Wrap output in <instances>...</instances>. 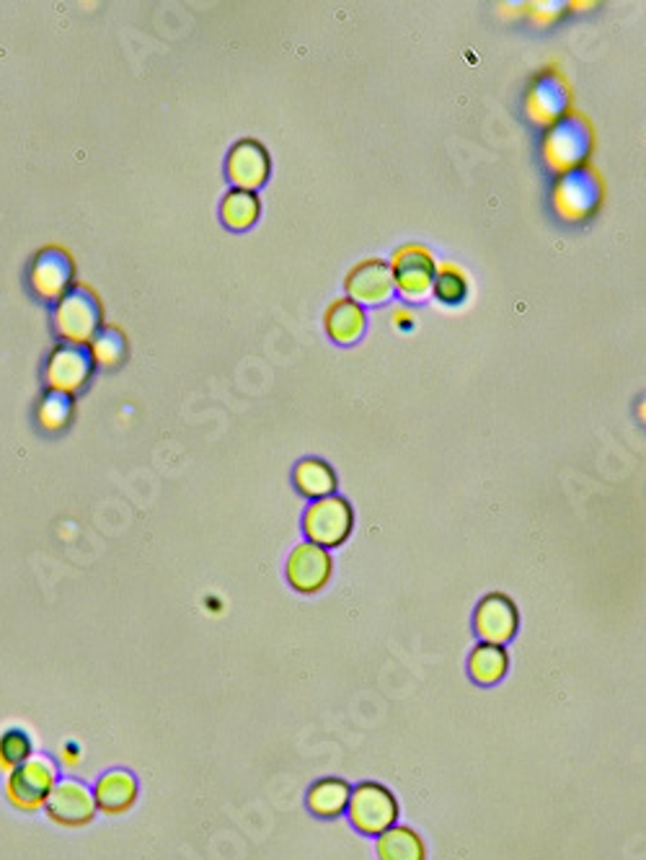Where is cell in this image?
<instances>
[{"label":"cell","instance_id":"cell-16","mask_svg":"<svg viewBox=\"0 0 646 860\" xmlns=\"http://www.w3.org/2000/svg\"><path fill=\"white\" fill-rule=\"evenodd\" d=\"M96 809L119 817V814L130 811L138 802V778L130 771H109L101 775L94 788Z\"/></svg>","mask_w":646,"mask_h":860},{"label":"cell","instance_id":"cell-27","mask_svg":"<svg viewBox=\"0 0 646 860\" xmlns=\"http://www.w3.org/2000/svg\"><path fill=\"white\" fill-rule=\"evenodd\" d=\"M63 760L67 762V765H75V762H78L80 757H75V750H73V746H63Z\"/></svg>","mask_w":646,"mask_h":860},{"label":"cell","instance_id":"cell-5","mask_svg":"<svg viewBox=\"0 0 646 860\" xmlns=\"http://www.w3.org/2000/svg\"><path fill=\"white\" fill-rule=\"evenodd\" d=\"M352 525H355V515H352L349 502L334 494L315 499L303 517L308 542L319 548L342 546L349 538Z\"/></svg>","mask_w":646,"mask_h":860},{"label":"cell","instance_id":"cell-11","mask_svg":"<svg viewBox=\"0 0 646 860\" xmlns=\"http://www.w3.org/2000/svg\"><path fill=\"white\" fill-rule=\"evenodd\" d=\"M517 628H520V615H517L515 602L507 594L494 592L481 600L476 610V633L481 644L505 646L515 638Z\"/></svg>","mask_w":646,"mask_h":860},{"label":"cell","instance_id":"cell-23","mask_svg":"<svg viewBox=\"0 0 646 860\" xmlns=\"http://www.w3.org/2000/svg\"><path fill=\"white\" fill-rule=\"evenodd\" d=\"M88 354H91L94 365L117 367L119 362L125 359V354H127V342H125L122 331H119V329H101L99 334L91 338V350H88Z\"/></svg>","mask_w":646,"mask_h":860},{"label":"cell","instance_id":"cell-6","mask_svg":"<svg viewBox=\"0 0 646 860\" xmlns=\"http://www.w3.org/2000/svg\"><path fill=\"white\" fill-rule=\"evenodd\" d=\"M347 811L352 825H355L359 832L378 837L396 825L398 802L380 783H363V786L352 788Z\"/></svg>","mask_w":646,"mask_h":860},{"label":"cell","instance_id":"cell-25","mask_svg":"<svg viewBox=\"0 0 646 860\" xmlns=\"http://www.w3.org/2000/svg\"><path fill=\"white\" fill-rule=\"evenodd\" d=\"M36 417H40L44 432H63L73 417V396L52 394L50 390V394L42 398Z\"/></svg>","mask_w":646,"mask_h":860},{"label":"cell","instance_id":"cell-17","mask_svg":"<svg viewBox=\"0 0 646 860\" xmlns=\"http://www.w3.org/2000/svg\"><path fill=\"white\" fill-rule=\"evenodd\" d=\"M349 796H352V788L347 781L323 778L319 783H313L311 791H308V809L321 819L342 817L349 806Z\"/></svg>","mask_w":646,"mask_h":860},{"label":"cell","instance_id":"cell-8","mask_svg":"<svg viewBox=\"0 0 646 860\" xmlns=\"http://www.w3.org/2000/svg\"><path fill=\"white\" fill-rule=\"evenodd\" d=\"M47 817L63 827H84L96 817L94 788L78 778H57L52 786L47 804H44Z\"/></svg>","mask_w":646,"mask_h":860},{"label":"cell","instance_id":"cell-12","mask_svg":"<svg viewBox=\"0 0 646 860\" xmlns=\"http://www.w3.org/2000/svg\"><path fill=\"white\" fill-rule=\"evenodd\" d=\"M569 107V90L556 73H540L525 94V115L540 127H551L563 119Z\"/></svg>","mask_w":646,"mask_h":860},{"label":"cell","instance_id":"cell-13","mask_svg":"<svg viewBox=\"0 0 646 860\" xmlns=\"http://www.w3.org/2000/svg\"><path fill=\"white\" fill-rule=\"evenodd\" d=\"M332 569L334 561L326 548L313 546V542H300L288 561V579L298 592L313 594L329 584Z\"/></svg>","mask_w":646,"mask_h":860},{"label":"cell","instance_id":"cell-19","mask_svg":"<svg viewBox=\"0 0 646 860\" xmlns=\"http://www.w3.org/2000/svg\"><path fill=\"white\" fill-rule=\"evenodd\" d=\"M427 850L422 837L409 827H390L378 835V858L380 860H424Z\"/></svg>","mask_w":646,"mask_h":860},{"label":"cell","instance_id":"cell-9","mask_svg":"<svg viewBox=\"0 0 646 860\" xmlns=\"http://www.w3.org/2000/svg\"><path fill=\"white\" fill-rule=\"evenodd\" d=\"M91 373L94 359L86 346L60 344L57 350L50 354L47 367H44V380H47V388L52 394L73 396L78 394L80 388H86Z\"/></svg>","mask_w":646,"mask_h":860},{"label":"cell","instance_id":"cell-7","mask_svg":"<svg viewBox=\"0 0 646 860\" xmlns=\"http://www.w3.org/2000/svg\"><path fill=\"white\" fill-rule=\"evenodd\" d=\"M75 267L71 254L60 246H47L34 256L29 267V287L36 298L47 303H60L71 292Z\"/></svg>","mask_w":646,"mask_h":860},{"label":"cell","instance_id":"cell-20","mask_svg":"<svg viewBox=\"0 0 646 860\" xmlns=\"http://www.w3.org/2000/svg\"><path fill=\"white\" fill-rule=\"evenodd\" d=\"M507 667H509V659L505 646L478 644L471 652L469 673L478 685H497L502 677L507 675Z\"/></svg>","mask_w":646,"mask_h":860},{"label":"cell","instance_id":"cell-24","mask_svg":"<svg viewBox=\"0 0 646 860\" xmlns=\"http://www.w3.org/2000/svg\"><path fill=\"white\" fill-rule=\"evenodd\" d=\"M32 754V739H29L26 731L9 729L0 734V771L6 775L17 771L21 762H26Z\"/></svg>","mask_w":646,"mask_h":860},{"label":"cell","instance_id":"cell-26","mask_svg":"<svg viewBox=\"0 0 646 860\" xmlns=\"http://www.w3.org/2000/svg\"><path fill=\"white\" fill-rule=\"evenodd\" d=\"M434 292H438V298L442 300V303H461V300L465 298V292H469V284H465V277L463 271L453 267V264H442L438 275H434Z\"/></svg>","mask_w":646,"mask_h":860},{"label":"cell","instance_id":"cell-10","mask_svg":"<svg viewBox=\"0 0 646 860\" xmlns=\"http://www.w3.org/2000/svg\"><path fill=\"white\" fill-rule=\"evenodd\" d=\"M390 275H394V287H398L403 298L419 300L430 292L438 267H434V256L424 246L409 244L394 254Z\"/></svg>","mask_w":646,"mask_h":860},{"label":"cell","instance_id":"cell-3","mask_svg":"<svg viewBox=\"0 0 646 860\" xmlns=\"http://www.w3.org/2000/svg\"><path fill=\"white\" fill-rule=\"evenodd\" d=\"M101 329V305L99 298L86 287H75L60 300L55 308V331L63 338V344L84 346L91 344V338Z\"/></svg>","mask_w":646,"mask_h":860},{"label":"cell","instance_id":"cell-18","mask_svg":"<svg viewBox=\"0 0 646 860\" xmlns=\"http://www.w3.org/2000/svg\"><path fill=\"white\" fill-rule=\"evenodd\" d=\"M326 331L334 342L352 344L363 336L365 331V313L363 308L352 300H336L326 313Z\"/></svg>","mask_w":646,"mask_h":860},{"label":"cell","instance_id":"cell-14","mask_svg":"<svg viewBox=\"0 0 646 860\" xmlns=\"http://www.w3.org/2000/svg\"><path fill=\"white\" fill-rule=\"evenodd\" d=\"M269 153L257 140H240L228 155V176L240 192H257L269 179Z\"/></svg>","mask_w":646,"mask_h":860},{"label":"cell","instance_id":"cell-4","mask_svg":"<svg viewBox=\"0 0 646 860\" xmlns=\"http://www.w3.org/2000/svg\"><path fill=\"white\" fill-rule=\"evenodd\" d=\"M603 200V181L592 169L561 173L553 186V209L561 221L582 223L597 213Z\"/></svg>","mask_w":646,"mask_h":860},{"label":"cell","instance_id":"cell-2","mask_svg":"<svg viewBox=\"0 0 646 860\" xmlns=\"http://www.w3.org/2000/svg\"><path fill=\"white\" fill-rule=\"evenodd\" d=\"M592 148L590 125L582 117H563L548 127L543 138V158L548 169L556 173H569L584 169Z\"/></svg>","mask_w":646,"mask_h":860},{"label":"cell","instance_id":"cell-15","mask_svg":"<svg viewBox=\"0 0 646 860\" xmlns=\"http://www.w3.org/2000/svg\"><path fill=\"white\" fill-rule=\"evenodd\" d=\"M347 292L352 303L378 305L394 295V275L390 267L380 259H367L357 264L347 277Z\"/></svg>","mask_w":646,"mask_h":860},{"label":"cell","instance_id":"cell-21","mask_svg":"<svg viewBox=\"0 0 646 860\" xmlns=\"http://www.w3.org/2000/svg\"><path fill=\"white\" fill-rule=\"evenodd\" d=\"M295 484L300 492L311 496V499H323V496H332V492L336 488V475L332 467L323 463V460L308 458L298 465Z\"/></svg>","mask_w":646,"mask_h":860},{"label":"cell","instance_id":"cell-1","mask_svg":"<svg viewBox=\"0 0 646 860\" xmlns=\"http://www.w3.org/2000/svg\"><path fill=\"white\" fill-rule=\"evenodd\" d=\"M57 778V765L47 754H32L26 762H21L17 771L6 775L3 794L13 809L34 814L44 809Z\"/></svg>","mask_w":646,"mask_h":860},{"label":"cell","instance_id":"cell-22","mask_svg":"<svg viewBox=\"0 0 646 860\" xmlns=\"http://www.w3.org/2000/svg\"><path fill=\"white\" fill-rule=\"evenodd\" d=\"M223 223L228 225L230 230H246L257 223L259 217V197L254 192H240V189H233L228 197L223 200L220 207Z\"/></svg>","mask_w":646,"mask_h":860}]
</instances>
